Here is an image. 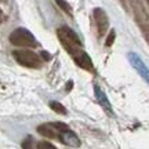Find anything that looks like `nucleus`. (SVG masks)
<instances>
[{"label": "nucleus", "instance_id": "nucleus-1", "mask_svg": "<svg viewBox=\"0 0 149 149\" xmlns=\"http://www.w3.org/2000/svg\"><path fill=\"white\" fill-rule=\"evenodd\" d=\"M57 36H58L59 42L62 44V47L69 53V55H74L76 53H79L80 50H83V43L80 40V37L76 35L73 29H70L69 26H61L57 31Z\"/></svg>", "mask_w": 149, "mask_h": 149}, {"label": "nucleus", "instance_id": "nucleus-2", "mask_svg": "<svg viewBox=\"0 0 149 149\" xmlns=\"http://www.w3.org/2000/svg\"><path fill=\"white\" fill-rule=\"evenodd\" d=\"M13 57L19 65L31 69H39L44 64V61L32 50H15L13 51Z\"/></svg>", "mask_w": 149, "mask_h": 149}, {"label": "nucleus", "instance_id": "nucleus-3", "mask_svg": "<svg viewBox=\"0 0 149 149\" xmlns=\"http://www.w3.org/2000/svg\"><path fill=\"white\" fill-rule=\"evenodd\" d=\"M11 44H14L17 47H36L37 42L36 37L33 36L32 33L29 32L25 28H17L8 36Z\"/></svg>", "mask_w": 149, "mask_h": 149}, {"label": "nucleus", "instance_id": "nucleus-4", "mask_svg": "<svg viewBox=\"0 0 149 149\" xmlns=\"http://www.w3.org/2000/svg\"><path fill=\"white\" fill-rule=\"evenodd\" d=\"M130 4L133 7V13L139 28L145 33V39L148 40V11L142 4V0H130Z\"/></svg>", "mask_w": 149, "mask_h": 149}, {"label": "nucleus", "instance_id": "nucleus-5", "mask_svg": "<svg viewBox=\"0 0 149 149\" xmlns=\"http://www.w3.org/2000/svg\"><path fill=\"white\" fill-rule=\"evenodd\" d=\"M93 15H94V19H95V24H97V29H98V37H102L108 32V29H109V17H108V14L105 13V10L101 8V7L94 8Z\"/></svg>", "mask_w": 149, "mask_h": 149}, {"label": "nucleus", "instance_id": "nucleus-6", "mask_svg": "<svg viewBox=\"0 0 149 149\" xmlns=\"http://www.w3.org/2000/svg\"><path fill=\"white\" fill-rule=\"evenodd\" d=\"M57 139H59L62 144L68 145V146H72V148H79L80 145H81L80 138L70 130V128H66L64 131H59L58 138Z\"/></svg>", "mask_w": 149, "mask_h": 149}, {"label": "nucleus", "instance_id": "nucleus-7", "mask_svg": "<svg viewBox=\"0 0 149 149\" xmlns=\"http://www.w3.org/2000/svg\"><path fill=\"white\" fill-rule=\"evenodd\" d=\"M73 61L76 62L77 66H80L81 69L93 72L94 70V64H93V59L90 58V55L86 53L84 50H80L79 53H76L74 55H72Z\"/></svg>", "mask_w": 149, "mask_h": 149}, {"label": "nucleus", "instance_id": "nucleus-8", "mask_svg": "<svg viewBox=\"0 0 149 149\" xmlns=\"http://www.w3.org/2000/svg\"><path fill=\"white\" fill-rule=\"evenodd\" d=\"M94 93H95V98L97 101H98V104L102 107V109L107 112L108 115H113V111H112V105L111 102H109V100H108L107 94L102 91V88L100 87L98 84L94 86Z\"/></svg>", "mask_w": 149, "mask_h": 149}, {"label": "nucleus", "instance_id": "nucleus-9", "mask_svg": "<svg viewBox=\"0 0 149 149\" xmlns=\"http://www.w3.org/2000/svg\"><path fill=\"white\" fill-rule=\"evenodd\" d=\"M128 58H130V62L133 65V68H135L137 72H138L141 76H144L145 80H148V68H146V65H145L144 61L139 58L138 54L130 53L128 54Z\"/></svg>", "mask_w": 149, "mask_h": 149}, {"label": "nucleus", "instance_id": "nucleus-10", "mask_svg": "<svg viewBox=\"0 0 149 149\" xmlns=\"http://www.w3.org/2000/svg\"><path fill=\"white\" fill-rule=\"evenodd\" d=\"M37 133L42 134L43 137H46V138L57 139L58 138L59 130L55 127L54 123H44V124H40V126L37 127Z\"/></svg>", "mask_w": 149, "mask_h": 149}, {"label": "nucleus", "instance_id": "nucleus-11", "mask_svg": "<svg viewBox=\"0 0 149 149\" xmlns=\"http://www.w3.org/2000/svg\"><path fill=\"white\" fill-rule=\"evenodd\" d=\"M50 108H51L54 112L59 113V115H66V113H68L66 108H65L62 104H59L58 101H51L50 102Z\"/></svg>", "mask_w": 149, "mask_h": 149}, {"label": "nucleus", "instance_id": "nucleus-12", "mask_svg": "<svg viewBox=\"0 0 149 149\" xmlns=\"http://www.w3.org/2000/svg\"><path fill=\"white\" fill-rule=\"evenodd\" d=\"M57 1V4H58V7L61 8V10L64 11V13H66L69 17L73 15V11H72V7L69 6V3L68 1H65V0H55Z\"/></svg>", "mask_w": 149, "mask_h": 149}, {"label": "nucleus", "instance_id": "nucleus-13", "mask_svg": "<svg viewBox=\"0 0 149 149\" xmlns=\"http://www.w3.org/2000/svg\"><path fill=\"white\" fill-rule=\"evenodd\" d=\"M36 149H58L48 141H39L36 144Z\"/></svg>", "mask_w": 149, "mask_h": 149}, {"label": "nucleus", "instance_id": "nucleus-14", "mask_svg": "<svg viewBox=\"0 0 149 149\" xmlns=\"http://www.w3.org/2000/svg\"><path fill=\"white\" fill-rule=\"evenodd\" d=\"M22 148L24 149H35L33 148V139L29 137V138H26L24 142H22Z\"/></svg>", "mask_w": 149, "mask_h": 149}, {"label": "nucleus", "instance_id": "nucleus-15", "mask_svg": "<svg viewBox=\"0 0 149 149\" xmlns=\"http://www.w3.org/2000/svg\"><path fill=\"white\" fill-rule=\"evenodd\" d=\"M115 37H116V33H115V31H111V35L108 36L107 43H105V46H107V47H109V46H112V44H113V42H115Z\"/></svg>", "mask_w": 149, "mask_h": 149}, {"label": "nucleus", "instance_id": "nucleus-16", "mask_svg": "<svg viewBox=\"0 0 149 149\" xmlns=\"http://www.w3.org/2000/svg\"><path fill=\"white\" fill-rule=\"evenodd\" d=\"M40 58H44L46 61H48V59H51V55H48L47 51H43V53H42V57H40ZM44 59H43V61H44Z\"/></svg>", "mask_w": 149, "mask_h": 149}, {"label": "nucleus", "instance_id": "nucleus-17", "mask_svg": "<svg viewBox=\"0 0 149 149\" xmlns=\"http://www.w3.org/2000/svg\"><path fill=\"white\" fill-rule=\"evenodd\" d=\"M4 19H6V15H4V13H3V10L0 8V25L4 22Z\"/></svg>", "mask_w": 149, "mask_h": 149}, {"label": "nucleus", "instance_id": "nucleus-18", "mask_svg": "<svg viewBox=\"0 0 149 149\" xmlns=\"http://www.w3.org/2000/svg\"><path fill=\"white\" fill-rule=\"evenodd\" d=\"M120 3H122L123 7H124V8L127 10V1H126V0H120Z\"/></svg>", "mask_w": 149, "mask_h": 149}, {"label": "nucleus", "instance_id": "nucleus-19", "mask_svg": "<svg viewBox=\"0 0 149 149\" xmlns=\"http://www.w3.org/2000/svg\"><path fill=\"white\" fill-rule=\"evenodd\" d=\"M0 1H1V0H0Z\"/></svg>", "mask_w": 149, "mask_h": 149}]
</instances>
